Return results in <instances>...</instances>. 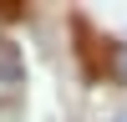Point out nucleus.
Listing matches in <instances>:
<instances>
[{"label":"nucleus","instance_id":"1","mask_svg":"<svg viewBox=\"0 0 127 122\" xmlns=\"http://www.w3.org/2000/svg\"><path fill=\"white\" fill-rule=\"evenodd\" d=\"M0 81H15V87H20V51L10 46V41L0 46Z\"/></svg>","mask_w":127,"mask_h":122},{"label":"nucleus","instance_id":"4","mask_svg":"<svg viewBox=\"0 0 127 122\" xmlns=\"http://www.w3.org/2000/svg\"><path fill=\"white\" fill-rule=\"evenodd\" d=\"M112 122H127V112H117V117H112Z\"/></svg>","mask_w":127,"mask_h":122},{"label":"nucleus","instance_id":"3","mask_svg":"<svg viewBox=\"0 0 127 122\" xmlns=\"http://www.w3.org/2000/svg\"><path fill=\"white\" fill-rule=\"evenodd\" d=\"M10 15H26L20 5H0V20H10Z\"/></svg>","mask_w":127,"mask_h":122},{"label":"nucleus","instance_id":"2","mask_svg":"<svg viewBox=\"0 0 127 122\" xmlns=\"http://www.w3.org/2000/svg\"><path fill=\"white\" fill-rule=\"evenodd\" d=\"M112 76H117V81H127V46H117V51H112Z\"/></svg>","mask_w":127,"mask_h":122}]
</instances>
